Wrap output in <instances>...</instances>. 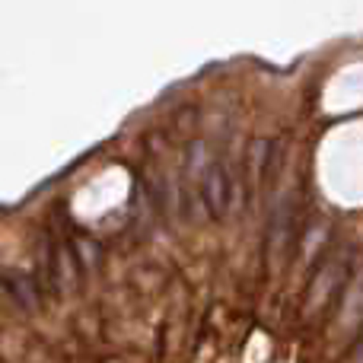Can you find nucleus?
Here are the masks:
<instances>
[{
	"instance_id": "7",
	"label": "nucleus",
	"mask_w": 363,
	"mask_h": 363,
	"mask_svg": "<svg viewBox=\"0 0 363 363\" xmlns=\"http://www.w3.org/2000/svg\"><path fill=\"white\" fill-rule=\"evenodd\" d=\"M354 363H363V335H360L357 347H354Z\"/></svg>"
},
{
	"instance_id": "2",
	"label": "nucleus",
	"mask_w": 363,
	"mask_h": 363,
	"mask_svg": "<svg viewBox=\"0 0 363 363\" xmlns=\"http://www.w3.org/2000/svg\"><path fill=\"white\" fill-rule=\"evenodd\" d=\"M42 258H45V281L55 294H64L70 287V264L77 262L74 252L64 242H57L55 236H45L42 242Z\"/></svg>"
},
{
	"instance_id": "1",
	"label": "nucleus",
	"mask_w": 363,
	"mask_h": 363,
	"mask_svg": "<svg viewBox=\"0 0 363 363\" xmlns=\"http://www.w3.org/2000/svg\"><path fill=\"white\" fill-rule=\"evenodd\" d=\"M201 201H204L207 213L213 220H223L230 213L233 185H230V176H226V166L213 163L204 169V176H201Z\"/></svg>"
},
{
	"instance_id": "6",
	"label": "nucleus",
	"mask_w": 363,
	"mask_h": 363,
	"mask_svg": "<svg viewBox=\"0 0 363 363\" xmlns=\"http://www.w3.org/2000/svg\"><path fill=\"white\" fill-rule=\"evenodd\" d=\"M74 258L80 262V268H89V264H96V242H89V239H77L74 242Z\"/></svg>"
},
{
	"instance_id": "4",
	"label": "nucleus",
	"mask_w": 363,
	"mask_h": 363,
	"mask_svg": "<svg viewBox=\"0 0 363 363\" xmlns=\"http://www.w3.org/2000/svg\"><path fill=\"white\" fill-rule=\"evenodd\" d=\"M290 236H294V211H290V201L284 198L281 204L274 207L268 223V258L271 262H281L284 252L290 245Z\"/></svg>"
},
{
	"instance_id": "3",
	"label": "nucleus",
	"mask_w": 363,
	"mask_h": 363,
	"mask_svg": "<svg viewBox=\"0 0 363 363\" xmlns=\"http://www.w3.org/2000/svg\"><path fill=\"white\" fill-rule=\"evenodd\" d=\"M345 271H347L345 258H332V262L313 277V284H309V290H306V313H313V309L325 306V303L332 300V294L341 287Z\"/></svg>"
},
{
	"instance_id": "5",
	"label": "nucleus",
	"mask_w": 363,
	"mask_h": 363,
	"mask_svg": "<svg viewBox=\"0 0 363 363\" xmlns=\"http://www.w3.org/2000/svg\"><path fill=\"white\" fill-rule=\"evenodd\" d=\"M0 284H4L6 296H10L23 313H35L38 309V287L29 274H23V271H10V274H4Z\"/></svg>"
}]
</instances>
